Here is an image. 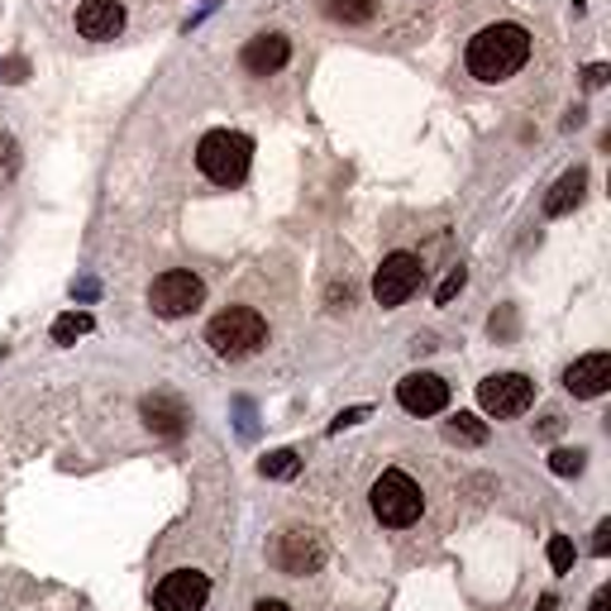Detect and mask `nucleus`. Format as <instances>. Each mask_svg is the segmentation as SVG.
I'll return each instance as SVG.
<instances>
[{
  "label": "nucleus",
  "instance_id": "20",
  "mask_svg": "<svg viewBox=\"0 0 611 611\" xmlns=\"http://www.w3.org/2000/svg\"><path fill=\"white\" fill-rule=\"evenodd\" d=\"M583 463H588V454H583V449H555V454H549V469H555L559 478L583 473Z\"/></svg>",
  "mask_w": 611,
  "mask_h": 611
},
{
  "label": "nucleus",
  "instance_id": "6",
  "mask_svg": "<svg viewBox=\"0 0 611 611\" xmlns=\"http://www.w3.org/2000/svg\"><path fill=\"white\" fill-rule=\"evenodd\" d=\"M478 402H483L487 416L511 421V416H521L535 402V382L525 373H493L487 382H478Z\"/></svg>",
  "mask_w": 611,
  "mask_h": 611
},
{
  "label": "nucleus",
  "instance_id": "25",
  "mask_svg": "<svg viewBox=\"0 0 611 611\" xmlns=\"http://www.w3.org/2000/svg\"><path fill=\"white\" fill-rule=\"evenodd\" d=\"M358 421H368V406H354V411H340V421H334L330 430H349V425H358Z\"/></svg>",
  "mask_w": 611,
  "mask_h": 611
},
{
  "label": "nucleus",
  "instance_id": "7",
  "mask_svg": "<svg viewBox=\"0 0 611 611\" xmlns=\"http://www.w3.org/2000/svg\"><path fill=\"white\" fill-rule=\"evenodd\" d=\"M425 278V268H421V258L416 254H387L382 258V268H378V278H373V296H378V306H402V302H411V292L421 287Z\"/></svg>",
  "mask_w": 611,
  "mask_h": 611
},
{
  "label": "nucleus",
  "instance_id": "21",
  "mask_svg": "<svg viewBox=\"0 0 611 611\" xmlns=\"http://www.w3.org/2000/svg\"><path fill=\"white\" fill-rule=\"evenodd\" d=\"M549 564H555V573L573 569V540L569 535H555V540H549Z\"/></svg>",
  "mask_w": 611,
  "mask_h": 611
},
{
  "label": "nucleus",
  "instance_id": "18",
  "mask_svg": "<svg viewBox=\"0 0 611 611\" xmlns=\"http://www.w3.org/2000/svg\"><path fill=\"white\" fill-rule=\"evenodd\" d=\"M373 15H378L373 0H330V20L340 24H368Z\"/></svg>",
  "mask_w": 611,
  "mask_h": 611
},
{
  "label": "nucleus",
  "instance_id": "13",
  "mask_svg": "<svg viewBox=\"0 0 611 611\" xmlns=\"http://www.w3.org/2000/svg\"><path fill=\"white\" fill-rule=\"evenodd\" d=\"M287 58H292L287 34H258V39H249V48H244V72H254V77H272V72L287 67Z\"/></svg>",
  "mask_w": 611,
  "mask_h": 611
},
{
  "label": "nucleus",
  "instance_id": "16",
  "mask_svg": "<svg viewBox=\"0 0 611 611\" xmlns=\"http://www.w3.org/2000/svg\"><path fill=\"white\" fill-rule=\"evenodd\" d=\"M445 435L454 440V445H483V440H487V425L478 421V416L459 411V416H454V421L445 425Z\"/></svg>",
  "mask_w": 611,
  "mask_h": 611
},
{
  "label": "nucleus",
  "instance_id": "26",
  "mask_svg": "<svg viewBox=\"0 0 611 611\" xmlns=\"http://www.w3.org/2000/svg\"><path fill=\"white\" fill-rule=\"evenodd\" d=\"M607 549H611V521L597 525V540H593V555H607Z\"/></svg>",
  "mask_w": 611,
  "mask_h": 611
},
{
  "label": "nucleus",
  "instance_id": "23",
  "mask_svg": "<svg viewBox=\"0 0 611 611\" xmlns=\"http://www.w3.org/2000/svg\"><path fill=\"white\" fill-rule=\"evenodd\" d=\"M463 282H469V272H463V268H454L449 278H445V287H440V292H435V302H440V306H445V302H454V296H459V287H463Z\"/></svg>",
  "mask_w": 611,
  "mask_h": 611
},
{
  "label": "nucleus",
  "instance_id": "22",
  "mask_svg": "<svg viewBox=\"0 0 611 611\" xmlns=\"http://www.w3.org/2000/svg\"><path fill=\"white\" fill-rule=\"evenodd\" d=\"M15 167H20V149H15V139L0 135V182H10V177H15Z\"/></svg>",
  "mask_w": 611,
  "mask_h": 611
},
{
  "label": "nucleus",
  "instance_id": "14",
  "mask_svg": "<svg viewBox=\"0 0 611 611\" xmlns=\"http://www.w3.org/2000/svg\"><path fill=\"white\" fill-rule=\"evenodd\" d=\"M569 392L573 397H602V392L611 387V354H588L578 358V364L569 368Z\"/></svg>",
  "mask_w": 611,
  "mask_h": 611
},
{
  "label": "nucleus",
  "instance_id": "3",
  "mask_svg": "<svg viewBox=\"0 0 611 611\" xmlns=\"http://www.w3.org/2000/svg\"><path fill=\"white\" fill-rule=\"evenodd\" d=\"M206 344L220 358H249L268 344V320L249 306H230L206 326Z\"/></svg>",
  "mask_w": 611,
  "mask_h": 611
},
{
  "label": "nucleus",
  "instance_id": "24",
  "mask_svg": "<svg viewBox=\"0 0 611 611\" xmlns=\"http://www.w3.org/2000/svg\"><path fill=\"white\" fill-rule=\"evenodd\" d=\"M607 77H611V72H607L602 63H593L588 72H583V87H588V91H597V87H607Z\"/></svg>",
  "mask_w": 611,
  "mask_h": 611
},
{
  "label": "nucleus",
  "instance_id": "15",
  "mask_svg": "<svg viewBox=\"0 0 611 611\" xmlns=\"http://www.w3.org/2000/svg\"><path fill=\"white\" fill-rule=\"evenodd\" d=\"M583 191H588V173H583V167H573V173L559 177L555 191L545 196V215H569L583 201Z\"/></svg>",
  "mask_w": 611,
  "mask_h": 611
},
{
  "label": "nucleus",
  "instance_id": "8",
  "mask_svg": "<svg viewBox=\"0 0 611 611\" xmlns=\"http://www.w3.org/2000/svg\"><path fill=\"white\" fill-rule=\"evenodd\" d=\"M206 602H211V578L196 569L167 573L158 583V593H153V607L158 611H206Z\"/></svg>",
  "mask_w": 611,
  "mask_h": 611
},
{
  "label": "nucleus",
  "instance_id": "19",
  "mask_svg": "<svg viewBox=\"0 0 611 611\" xmlns=\"http://www.w3.org/2000/svg\"><path fill=\"white\" fill-rule=\"evenodd\" d=\"M258 473L263 478H296L302 473V459H296V449H272L268 459L258 463Z\"/></svg>",
  "mask_w": 611,
  "mask_h": 611
},
{
  "label": "nucleus",
  "instance_id": "29",
  "mask_svg": "<svg viewBox=\"0 0 611 611\" xmlns=\"http://www.w3.org/2000/svg\"><path fill=\"white\" fill-rule=\"evenodd\" d=\"M535 611H555V593H545V597H540V607H535Z\"/></svg>",
  "mask_w": 611,
  "mask_h": 611
},
{
  "label": "nucleus",
  "instance_id": "12",
  "mask_svg": "<svg viewBox=\"0 0 611 611\" xmlns=\"http://www.w3.org/2000/svg\"><path fill=\"white\" fill-rule=\"evenodd\" d=\"M119 29H125L119 0H81L77 5V34L81 39H115Z\"/></svg>",
  "mask_w": 611,
  "mask_h": 611
},
{
  "label": "nucleus",
  "instance_id": "28",
  "mask_svg": "<svg viewBox=\"0 0 611 611\" xmlns=\"http://www.w3.org/2000/svg\"><path fill=\"white\" fill-rule=\"evenodd\" d=\"M254 611H292V607H287V602H258Z\"/></svg>",
  "mask_w": 611,
  "mask_h": 611
},
{
  "label": "nucleus",
  "instance_id": "9",
  "mask_svg": "<svg viewBox=\"0 0 611 611\" xmlns=\"http://www.w3.org/2000/svg\"><path fill=\"white\" fill-rule=\"evenodd\" d=\"M397 402L411 416H440L449 406V382L440 373H406L397 382Z\"/></svg>",
  "mask_w": 611,
  "mask_h": 611
},
{
  "label": "nucleus",
  "instance_id": "27",
  "mask_svg": "<svg viewBox=\"0 0 611 611\" xmlns=\"http://www.w3.org/2000/svg\"><path fill=\"white\" fill-rule=\"evenodd\" d=\"M588 611H611V588H597V597H593Z\"/></svg>",
  "mask_w": 611,
  "mask_h": 611
},
{
  "label": "nucleus",
  "instance_id": "4",
  "mask_svg": "<svg viewBox=\"0 0 611 611\" xmlns=\"http://www.w3.org/2000/svg\"><path fill=\"white\" fill-rule=\"evenodd\" d=\"M421 511H425V497H421V487H416V478L411 473H402V469H387L373 483V517L382 525H392V531H402V525H416L421 521Z\"/></svg>",
  "mask_w": 611,
  "mask_h": 611
},
{
  "label": "nucleus",
  "instance_id": "2",
  "mask_svg": "<svg viewBox=\"0 0 611 611\" xmlns=\"http://www.w3.org/2000/svg\"><path fill=\"white\" fill-rule=\"evenodd\" d=\"M249 163H254V139L239 129H211L196 143V167L215 187H239L249 177Z\"/></svg>",
  "mask_w": 611,
  "mask_h": 611
},
{
  "label": "nucleus",
  "instance_id": "5",
  "mask_svg": "<svg viewBox=\"0 0 611 611\" xmlns=\"http://www.w3.org/2000/svg\"><path fill=\"white\" fill-rule=\"evenodd\" d=\"M201 302H206V282H201L196 272H187V268L163 272V278H153V287H149V306L158 310L163 320L191 316Z\"/></svg>",
  "mask_w": 611,
  "mask_h": 611
},
{
  "label": "nucleus",
  "instance_id": "17",
  "mask_svg": "<svg viewBox=\"0 0 611 611\" xmlns=\"http://www.w3.org/2000/svg\"><path fill=\"white\" fill-rule=\"evenodd\" d=\"M96 326V320L87 316V310H67V316H58L53 320V344H72V340H81Z\"/></svg>",
  "mask_w": 611,
  "mask_h": 611
},
{
  "label": "nucleus",
  "instance_id": "10",
  "mask_svg": "<svg viewBox=\"0 0 611 611\" xmlns=\"http://www.w3.org/2000/svg\"><path fill=\"white\" fill-rule=\"evenodd\" d=\"M326 564V545L310 531H287L278 540V569L282 573H316Z\"/></svg>",
  "mask_w": 611,
  "mask_h": 611
},
{
  "label": "nucleus",
  "instance_id": "11",
  "mask_svg": "<svg viewBox=\"0 0 611 611\" xmlns=\"http://www.w3.org/2000/svg\"><path fill=\"white\" fill-rule=\"evenodd\" d=\"M139 411H143V425H149L153 435H167V440L182 435L187 421H191V416H187V402L173 397V392H153V397H143Z\"/></svg>",
  "mask_w": 611,
  "mask_h": 611
},
{
  "label": "nucleus",
  "instance_id": "1",
  "mask_svg": "<svg viewBox=\"0 0 611 611\" xmlns=\"http://www.w3.org/2000/svg\"><path fill=\"white\" fill-rule=\"evenodd\" d=\"M531 58V34L521 24H487L469 39V72L478 81H507L517 77Z\"/></svg>",
  "mask_w": 611,
  "mask_h": 611
}]
</instances>
